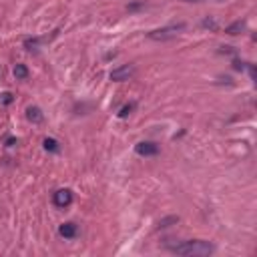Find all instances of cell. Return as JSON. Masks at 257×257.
<instances>
[{"mask_svg":"<svg viewBox=\"0 0 257 257\" xmlns=\"http://www.w3.org/2000/svg\"><path fill=\"white\" fill-rule=\"evenodd\" d=\"M233 67H235L237 71H243V62H239V60H235V62H233Z\"/></svg>","mask_w":257,"mask_h":257,"instance_id":"16","label":"cell"},{"mask_svg":"<svg viewBox=\"0 0 257 257\" xmlns=\"http://www.w3.org/2000/svg\"><path fill=\"white\" fill-rule=\"evenodd\" d=\"M169 251L177 253V255H187V257H205V255H211L215 251V247L209 241L193 239V241H181L177 245H171Z\"/></svg>","mask_w":257,"mask_h":257,"instance_id":"1","label":"cell"},{"mask_svg":"<svg viewBox=\"0 0 257 257\" xmlns=\"http://www.w3.org/2000/svg\"><path fill=\"white\" fill-rule=\"evenodd\" d=\"M14 143H16V139H12V137L6 139V147H14Z\"/></svg>","mask_w":257,"mask_h":257,"instance_id":"17","label":"cell"},{"mask_svg":"<svg viewBox=\"0 0 257 257\" xmlns=\"http://www.w3.org/2000/svg\"><path fill=\"white\" fill-rule=\"evenodd\" d=\"M39 46H41V39H26V41H24V48L30 50V52L37 50Z\"/></svg>","mask_w":257,"mask_h":257,"instance_id":"11","label":"cell"},{"mask_svg":"<svg viewBox=\"0 0 257 257\" xmlns=\"http://www.w3.org/2000/svg\"><path fill=\"white\" fill-rule=\"evenodd\" d=\"M181 30H185V24L179 22V24H171V26H163V28H157V30H151L149 32V39L151 41H157V43H163V41H169V39H175Z\"/></svg>","mask_w":257,"mask_h":257,"instance_id":"2","label":"cell"},{"mask_svg":"<svg viewBox=\"0 0 257 257\" xmlns=\"http://www.w3.org/2000/svg\"><path fill=\"white\" fill-rule=\"evenodd\" d=\"M133 75H135V67H133V64H121V67H117V69L111 71L109 79L113 83H125V81L131 79Z\"/></svg>","mask_w":257,"mask_h":257,"instance_id":"3","label":"cell"},{"mask_svg":"<svg viewBox=\"0 0 257 257\" xmlns=\"http://www.w3.org/2000/svg\"><path fill=\"white\" fill-rule=\"evenodd\" d=\"M58 233H60L64 239H73V237H77V235H79V225H77V223H73V221H69V223H62L60 227H58Z\"/></svg>","mask_w":257,"mask_h":257,"instance_id":"6","label":"cell"},{"mask_svg":"<svg viewBox=\"0 0 257 257\" xmlns=\"http://www.w3.org/2000/svg\"><path fill=\"white\" fill-rule=\"evenodd\" d=\"M243 30H245V20H237V22H233V24H229L227 28H225V32H227V35H231V37L241 35Z\"/></svg>","mask_w":257,"mask_h":257,"instance_id":"8","label":"cell"},{"mask_svg":"<svg viewBox=\"0 0 257 257\" xmlns=\"http://www.w3.org/2000/svg\"><path fill=\"white\" fill-rule=\"evenodd\" d=\"M133 109H135V103H128V105H125V107L121 109L119 117H123V119H125V117H128V115H131V111H133Z\"/></svg>","mask_w":257,"mask_h":257,"instance_id":"12","label":"cell"},{"mask_svg":"<svg viewBox=\"0 0 257 257\" xmlns=\"http://www.w3.org/2000/svg\"><path fill=\"white\" fill-rule=\"evenodd\" d=\"M26 119L30 123H35V125H41L44 121V115H43V111L39 107H28L26 109Z\"/></svg>","mask_w":257,"mask_h":257,"instance_id":"7","label":"cell"},{"mask_svg":"<svg viewBox=\"0 0 257 257\" xmlns=\"http://www.w3.org/2000/svg\"><path fill=\"white\" fill-rule=\"evenodd\" d=\"M183 2H203V0H183Z\"/></svg>","mask_w":257,"mask_h":257,"instance_id":"18","label":"cell"},{"mask_svg":"<svg viewBox=\"0 0 257 257\" xmlns=\"http://www.w3.org/2000/svg\"><path fill=\"white\" fill-rule=\"evenodd\" d=\"M179 221V217H167V219H163V221H159V227H169V223H177Z\"/></svg>","mask_w":257,"mask_h":257,"instance_id":"13","label":"cell"},{"mask_svg":"<svg viewBox=\"0 0 257 257\" xmlns=\"http://www.w3.org/2000/svg\"><path fill=\"white\" fill-rule=\"evenodd\" d=\"M14 77H16L18 81H24V79L28 77V69L24 67V64H16V67H14Z\"/></svg>","mask_w":257,"mask_h":257,"instance_id":"9","label":"cell"},{"mask_svg":"<svg viewBox=\"0 0 257 257\" xmlns=\"http://www.w3.org/2000/svg\"><path fill=\"white\" fill-rule=\"evenodd\" d=\"M203 26H205V28H211V30H217V22H215L213 18H205V20H203Z\"/></svg>","mask_w":257,"mask_h":257,"instance_id":"14","label":"cell"},{"mask_svg":"<svg viewBox=\"0 0 257 257\" xmlns=\"http://www.w3.org/2000/svg\"><path fill=\"white\" fill-rule=\"evenodd\" d=\"M145 2H133V4H128V10H137V8H143Z\"/></svg>","mask_w":257,"mask_h":257,"instance_id":"15","label":"cell"},{"mask_svg":"<svg viewBox=\"0 0 257 257\" xmlns=\"http://www.w3.org/2000/svg\"><path fill=\"white\" fill-rule=\"evenodd\" d=\"M135 151L141 157H155V155H159V145L151 143V141H141L135 145Z\"/></svg>","mask_w":257,"mask_h":257,"instance_id":"5","label":"cell"},{"mask_svg":"<svg viewBox=\"0 0 257 257\" xmlns=\"http://www.w3.org/2000/svg\"><path fill=\"white\" fill-rule=\"evenodd\" d=\"M52 203L58 207V209H64L73 203V191L71 189H58L54 195H52Z\"/></svg>","mask_w":257,"mask_h":257,"instance_id":"4","label":"cell"},{"mask_svg":"<svg viewBox=\"0 0 257 257\" xmlns=\"http://www.w3.org/2000/svg\"><path fill=\"white\" fill-rule=\"evenodd\" d=\"M43 145H44V149H46V151H50V153H56V151L60 149V147H58V141H54V139H48V137L43 141Z\"/></svg>","mask_w":257,"mask_h":257,"instance_id":"10","label":"cell"}]
</instances>
